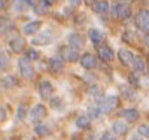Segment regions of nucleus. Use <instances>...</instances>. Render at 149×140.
I'll return each mask as SVG.
<instances>
[{
	"label": "nucleus",
	"mask_w": 149,
	"mask_h": 140,
	"mask_svg": "<svg viewBox=\"0 0 149 140\" xmlns=\"http://www.w3.org/2000/svg\"><path fill=\"white\" fill-rule=\"evenodd\" d=\"M41 28V21H30L24 25V33L25 34H36Z\"/></svg>",
	"instance_id": "nucleus-20"
},
{
	"label": "nucleus",
	"mask_w": 149,
	"mask_h": 140,
	"mask_svg": "<svg viewBox=\"0 0 149 140\" xmlns=\"http://www.w3.org/2000/svg\"><path fill=\"white\" fill-rule=\"evenodd\" d=\"M4 8V0H0V10Z\"/></svg>",
	"instance_id": "nucleus-36"
},
{
	"label": "nucleus",
	"mask_w": 149,
	"mask_h": 140,
	"mask_svg": "<svg viewBox=\"0 0 149 140\" xmlns=\"http://www.w3.org/2000/svg\"><path fill=\"white\" fill-rule=\"evenodd\" d=\"M135 24H136V28L143 33H149V10L140 9L135 18Z\"/></svg>",
	"instance_id": "nucleus-3"
},
{
	"label": "nucleus",
	"mask_w": 149,
	"mask_h": 140,
	"mask_svg": "<svg viewBox=\"0 0 149 140\" xmlns=\"http://www.w3.org/2000/svg\"><path fill=\"white\" fill-rule=\"evenodd\" d=\"M118 58H119V60H120V63L123 65H132L134 59H135V55L132 54L130 50L120 49L118 51Z\"/></svg>",
	"instance_id": "nucleus-12"
},
{
	"label": "nucleus",
	"mask_w": 149,
	"mask_h": 140,
	"mask_svg": "<svg viewBox=\"0 0 149 140\" xmlns=\"http://www.w3.org/2000/svg\"><path fill=\"white\" fill-rule=\"evenodd\" d=\"M71 7H79L80 5V0H68Z\"/></svg>",
	"instance_id": "nucleus-33"
},
{
	"label": "nucleus",
	"mask_w": 149,
	"mask_h": 140,
	"mask_svg": "<svg viewBox=\"0 0 149 140\" xmlns=\"http://www.w3.org/2000/svg\"><path fill=\"white\" fill-rule=\"evenodd\" d=\"M97 105H98V107H100L101 114H109V113H111L119 105V98L116 96L103 97L102 101L98 102Z\"/></svg>",
	"instance_id": "nucleus-1"
},
{
	"label": "nucleus",
	"mask_w": 149,
	"mask_h": 140,
	"mask_svg": "<svg viewBox=\"0 0 149 140\" xmlns=\"http://www.w3.org/2000/svg\"><path fill=\"white\" fill-rule=\"evenodd\" d=\"M1 83H3V86H4L5 89H10L16 85V80L13 76H7L5 79H3Z\"/></svg>",
	"instance_id": "nucleus-26"
},
{
	"label": "nucleus",
	"mask_w": 149,
	"mask_h": 140,
	"mask_svg": "<svg viewBox=\"0 0 149 140\" xmlns=\"http://www.w3.org/2000/svg\"><path fill=\"white\" fill-rule=\"evenodd\" d=\"M49 1H51V3H52V1H58V0H49Z\"/></svg>",
	"instance_id": "nucleus-37"
},
{
	"label": "nucleus",
	"mask_w": 149,
	"mask_h": 140,
	"mask_svg": "<svg viewBox=\"0 0 149 140\" xmlns=\"http://www.w3.org/2000/svg\"><path fill=\"white\" fill-rule=\"evenodd\" d=\"M101 115V111H100V107H98V105L97 106H90L89 107V117L92 118H97V117H100Z\"/></svg>",
	"instance_id": "nucleus-30"
},
{
	"label": "nucleus",
	"mask_w": 149,
	"mask_h": 140,
	"mask_svg": "<svg viewBox=\"0 0 149 140\" xmlns=\"http://www.w3.org/2000/svg\"><path fill=\"white\" fill-rule=\"evenodd\" d=\"M113 13L114 17L119 18V20H127V18L131 17V8L127 4H116L113 8Z\"/></svg>",
	"instance_id": "nucleus-6"
},
{
	"label": "nucleus",
	"mask_w": 149,
	"mask_h": 140,
	"mask_svg": "<svg viewBox=\"0 0 149 140\" xmlns=\"http://www.w3.org/2000/svg\"><path fill=\"white\" fill-rule=\"evenodd\" d=\"M26 114H28V110H26V107L24 106V105H20V106L17 107V118L20 120H24L26 117Z\"/></svg>",
	"instance_id": "nucleus-29"
},
{
	"label": "nucleus",
	"mask_w": 149,
	"mask_h": 140,
	"mask_svg": "<svg viewBox=\"0 0 149 140\" xmlns=\"http://www.w3.org/2000/svg\"><path fill=\"white\" fill-rule=\"evenodd\" d=\"M80 65L82 68H85V70H94L97 67V59L90 52H85L80 58Z\"/></svg>",
	"instance_id": "nucleus-9"
},
{
	"label": "nucleus",
	"mask_w": 149,
	"mask_h": 140,
	"mask_svg": "<svg viewBox=\"0 0 149 140\" xmlns=\"http://www.w3.org/2000/svg\"><path fill=\"white\" fill-rule=\"evenodd\" d=\"M8 64H9V59H8L7 54H5V52L0 49V71H5V70H7Z\"/></svg>",
	"instance_id": "nucleus-25"
},
{
	"label": "nucleus",
	"mask_w": 149,
	"mask_h": 140,
	"mask_svg": "<svg viewBox=\"0 0 149 140\" xmlns=\"http://www.w3.org/2000/svg\"><path fill=\"white\" fill-rule=\"evenodd\" d=\"M46 115H47L46 106H45V105H42V104H38V105H36V106L30 110L29 117H30V120L33 123H41L42 120L46 118Z\"/></svg>",
	"instance_id": "nucleus-4"
},
{
	"label": "nucleus",
	"mask_w": 149,
	"mask_h": 140,
	"mask_svg": "<svg viewBox=\"0 0 149 140\" xmlns=\"http://www.w3.org/2000/svg\"><path fill=\"white\" fill-rule=\"evenodd\" d=\"M137 134L143 138L149 139V125H140L137 127Z\"/></svg>",
	"instance_id": "nucleus-27"
},
{
	"label": "nucleus",
	"mask_w": 149,
	"mask_h": 140,
	"mask_svg": "<svg viewBox=\"0 0 149 140\" xmlns=\"http://www.w3.org/2000/svg\"><path fill=\"white\" fill-rule=\"evenodd\" d=\"M52 39H54V36L50 30H46V31H42L39 33L38 36H36L33 38V45H38V46H46V45L51 43Z\"/></svg>",
	"instance_id": "nucleus-8"
},
{
	"label": "nucleus",
	"mask_w": 149,
	"mask_h": 140,
	"mask_svg": "<svg viewBox=\"0 0 149 140\" xmlns=\"http://www.w3.org/2000/svg\"><path fill=\"white\" fill-rule=\"evenodd\" d=\"M68 43H70V46L79 50L84 46V39H82V37L79 33H71L68 36Z\"/></svg>",
	"instance_id": "nucleus-16"
},
{
	"label": "nucleus",
	"mask_w": 149,
	"mask_h": 140,
	"mask_svg": "<svg viewBox=\"0 0 149 140\" xmlns=\"http://www.w3.org/2000/svg\"><path fill=\"white\" fill-rule=\"evenodd\" d=\"M132 68L135 72H144L145 71V62L139 56H135L134 63H132Z\"/></svg>",
	"instance_id": "nucleus-22"
},
{
	"label": "nucleus",
	"mask_w": 149,
	"mask_h": 140,
	"mask_svg": "<svg viewBox=\"0 0 149 140\" xmlns=\"http://www.w3.org/2000/svg\"><path fill=\"white\" fill-rule=\"evenodd\" d=\"M88 36H89L90 41H92L94 45H101L103 42V39H105L103 34L101 33L100 30L94 29V28H92V29H89V30H88Z\"/></svg>",
	"instance_id": "nucleus-17"
},
{
	"label": "nucleus",
	"mask_w": 149,
	"mask_h": 140,
	"mask_svg": "<svg viewBox=\"0 0 149 140\" xmlns=\"http://www.w3.org/2000/svg\"><path fill=\"white\" fill-rule=\"evenodd\" d=\"M26 58H28L30 62H34V60H38L39 58V52L36 51L34 49H29L28 51H26Z\"/></svg>",
	"instance_id": "nucleus-28"
},
{
	"label": "nucleus",
	"mask_w": 149,
	"mask_h": 140,
	"mask_svg": "<svg viewBox=\"0 0 149 140\" xmlns=\"http://www.w3.org/2000/svg\"><path fill=\"white\" fill-rule=\"evenodd\" d=\"M60 58H62L64 62L73 63V62H76V60H79L80 54H79V51H77V49H74V47L68 45V46L62 47V50H60Z\"/></svg>",
	"instance_id": "nucleus-5"
},
{
	"label": "nucleus",
	"mask_w": 149,
	"mask_h": 140,
	"mask_svg": "<svg viewBox=\"0 0 149 140\" xmlns=\"http://www.w3.org/2000/svg\"><path fill=\"white\" fill-rule=\"evenodd\" d=\"M18 68H20V73L24 79H26V80L34 79L36 71H34V67L30 64V60L28 58H20L18 59Z\"/></svg>",
	"instance_id": "nucleus-2"
},
{
	"label": "nucleus",
	"mask_w": 149,
	"mask_h": 140,
	"mask_svg": "<svg viewBox=\"0 0 149 140\" xmlns=\"http://www.w3.org/2000/svg\"><path fill=\"white\" fill-rule=\"evenodd\" d=\"M111 130H113V132L115 134V135L123 136L128 132V125H127L126 122H123V120H116V122H114Z\"/></svg>",
	"instance_id": "nucleus-15"
},
{
	"label": "nucleus",
	"mask_w": 149,
	"mask_h": 140,
	"mask_svg": "<svg viewBox=\"0 0 149 140\" xmlns=\"http://www.w3.org/2000/svg\"><path fill=\"white\" fill-rule=\"evenodd\" d=\"M94 1H95V0H84V3H85L86 5H92Z\"/></svg>",
	"instance_id": "nucleus-35"
},
{
	"label": "nucleus",
	"mask_w": 149,
	"mask_h": 140,
	"mask_svg": "<svg viewBox=\"0 0 149 140\" xmlns=\"http://www.w3.org/2000/svg\"><path fill=\"white\" fill-rule=\"evenodd\" d=\"M50 7H51V1H49V0H38L33 5V10L36 12V15L45 16Z\"/></svg>",
	"instance_id": "nucleus-13"
},
{
	"label": "nucleus",
	"mask_w": 149,
	"mask_h": 140,
	"mask_svg": "<svg viewBox=\"0 0 149 140\" xmlns=\"http://www.w3.org/2000/svg\"><path fill=\"white\" fill-rule=\"evenodd\" d=\"M49 101H50V106H51L54 110H62L63 101L60 97H51Z\"/></svg>",
	"instance_id": "nucleus-24"
},
{
	"label": "nucleus",
	"mask_w": 149,
	"mask_h": 140,
	"mask_svg": "<svg viewBox=\"0 0 149 140\" xmlns=\"http://www.w3.org/2000/svg\"><path fill=\"white\" fill-rule=\"evenodd\" d=\"M5 120V110L0 106V123H3Z\"/></svg>",
	"instance_id": "nucleus-32"
},
{
	"label": "nucleus",
	"mask_w": 149,
	"mask_h": 140,
	"mask_svg": "<svg viewBox=\"0 0 149 140\" xmlns=\"http://www.w3.org/2000/svg\"><path fill=\"white\" fill-rule=\"evenodd\" d=\"M76 126L81 130H88L90 127V117H86V115H80L76 119Z\"/></svg>",
	"instance_id": "nucleus-21"
},
{
	"label": "nucleus",
	"mask_w": 149,
	"mask_h": 140,
	"mask_svg": "<svg viewBox=\"0 0 149 140\" xmlns=\"http://www.w3.org/2000/svg\"><path fill=\"white\" fill-rule=\"evenodd\" d=\"M38 93L43 100H50L52 93H54V86H52V84L50 81L43 80L38 85Z\"/></svg>",
	"instance_id": "nucleus-7"
},
{
	"label": "nucleus",
	"mask_w": 149,
	"mask_h": 140,
	"mask_svg": "<svg viewBox=\"0 0 149 140\" xmlns=\"http://www.w3.org/2000/svg\"><path fill=\"white\" fill-rule=\"evenodd\" d=\"M128 81L132 86H139V83H140V79L136 73H130L128 76Z\"/></svg>",
	"instance_id": "nucleus-31"
},
{
	"label": "nucleus",
	"mask_w": 149,
	"mask_h": 140,
	"mask_svg": "<svg viewBox=\"0 0 149 140\" xmlns=\"http://www.w3.org/2000/svg\"><path fill=\"white\" fill-rule=\"evenodd\" d=\"M122 115H123L124 119H126L127 122H130V123L136 122V120L139 119V117H140L139 111H137L136 109H126V110H123Z\"/></svg>",
	"instance_id": "nucleus-18"
},
{
	"label": "nucleus",
	"mask_w": 149,
	"mask_h": 140,
	"mask_svg": "<svg viewBox=\"0 0 149 140\" xmlns=\"http://www.w3.org/2000/svg\"><path fill=\"white\" fill-rule=\"evenodd\" d=\"M97 52H98L100 59L103 60V62H111V60L114 59V56H115V55H114V51L109 46H106V45H101V46H98Z\"/></svg>",
	"instance_id": "nucleus-11"
},
{
	"label": "nucleus",
	"mask_w": 149,
	"mask_h": 140,
	"mask_svg": "<svg viewBox=\"0 0 149 140\" xmlns=\"http://www.w3.org/2000/svg\"><path fill=\"white\" fill-rule=\"evenodd\" d=\"M9 47L15 54H21L26 47L25 38H24V37H15V38L9 42Z\"/></svg>",
	"instance_id": "nucleus-10"
},
{
	"label": "nucleus",
	"mask_w": 149,
	"mask_h": 140,
	"mask_svg": "<svg viewBox=\"0 0 149 140\" xmlns=\"http://www.w3.org/2000/svg\"><path fill=\"white\" fill-rule=\"evenodd\" d=\"M123 1H126V0H123Z\"/></svg>",
	"instance_id": "nucleus-38"
},
{
	"label": "nucleus",
	"mask_w": 149,
	"mask_h": 140,
	"mask_svg": "<svg viewBox=\"0 0 149 140\" xmlns=\"http://www.w3.org/2000/svg\"><path fill=\"white\" fill-rule=\"evenodd\" d=\"M144 42H145V45H147V46L149 47V34H147V36H145V38H144Z\"/></svg>",
	"instance_id": "nucleus-34"
},
{
	"label": "nucleus",
	"mask_w": 149,
	"mask_h": 140,
	"mask_svg": "<svg viewBox=\"0 0 149 140\" xmlns=\"http://www.w3.org/2000/svg\"><path fill=\"white\" fill-rule=\"evenodd\" d=\"M92 9L94 10L95 13H100V15H103L109 10V3L106 0H100V1H94L92 4Z\"/></svg>",
	"instance_id": "nucleus-19"
},
{
	"label": "nucleus",
	"mask_w": 149,
	"mask_h": 140,
	"mask_svg": "<svg viewBox=\"0 0 149 140\" xmlns=\"http://www.w3.org/2000/svg\"><path fill=\"white\" fill-rule=\"evenodd\" d=\"M34 132H36V135H38V136H47L50 134V130L47 126L41 125V123H37V126L34 127Z\"/></svg>",
	"instance_id": "nucleus-23"
},
{
	"label": "nucleus",
	"mask_w": 149,
	"mask_h": 140,
	"mask_svg": "<svg viewBox=\"0 0 149 140\" xmlns=\"http://www.w3.org/2000/svg\"><path fill=\"white\" fill-rule=\"evenodd\" d=\"M49 68L51 72L54 73H59L63 71V68H64V63H63V59H60V58H51V59L49 60Z\"/></svg>",
	"instance_id": "nucleus-14"
}]
</instances>
